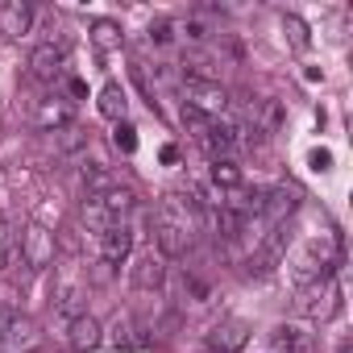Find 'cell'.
Instances as JSON below:
<instances>
[{"label": "cell", "mask_w": 353, "mask_h": 353, "mask_svg": "<svg viewBox=\"0 0 353 353\" xmlns=\"http://www.w3.org/2000/svg\"><path fill=\"white\" fill-rule=\"evenodd\" d=\"M179 100H183V108H192L200 117H212V121H225L233 112L229 92L212 75H183L179 79Z\"/></svg>", "instance_id": "6da1fadb"}, {"label": "cell", "mask_w": 353, "mask_h": 353, "mask_svg": "<svg viewBox=\"0 0 353 353\" xmlns=\"http://www.w3.org/2000/svg\"><path fill=\"white\" fill-rule=\"evenodd\" d=\"M295 312L312 324H328L341 316V279H316L295 291Z\"/></svg>", "instance_id": "7a4b0ae2"}, {"label": "cell", "mask_w": 353, "mask_h": 353, "mask_svg": "<svg viewBox=\"0 0 353 353\" xmlns=\"http://www.w3.org/2000/svg\"><path fill=\"white\" fill-rule=\"evenodd\" d=\"M291 233H295V221L266 229V233H262V241H258V250L250 254V270H254V274H274V270L283 266V258H287Z\"/></svg>", "instance_id": "3957f363"}, {"label": "cell", "mask_w": 353, "mask_h": 353, "mask_svg": "<svg viewBox=\"0 0 353 353\" xmlns=\"http://www.w3.org/2000/svg\"><path fill=\"white\" fill-rule=\"evenodd\" d=\"M299 204H303V192L295 183H274V188H262V212L258 216H262L266 229H274V225L295 221Z\"/></svg>", "instance_id": "277c9868"}, {"label": "cell", "mask_w": 353, "mask_h": 353, "mask_svg": "<svg viewBox=\"0 0 353 353\" xmlns=\"http://www.w3.org/2000/svg\"><path fill=\"white\" fill-rule=\"evenodd\" d=\"M30 75L38 79V83H59V79H67V42H42V46H34V54H30Z\"/></svg>", "instance_id": "5b68a950"}, {"label": "cell", "mask_w": 353, "mask_h": 353, "mask_svg": "<svg viewBox=\"0 0 353 353\" xmlns=\"http://www.w3.org/2000/svg\"><path fill=\"white\" fill-rule=\"evenodd\" d=\"M17 250H21V262L30 270H46L54 262V233L42 229V225H30L21 237H17Z\"/></svg>", "instance_id": "8992f818"}, {"label": "cell", "mask_w": 353, "mask_h": 353, "mask_svg": "<svg viewBox=\"0 0 353 353\" xmlns=\"http://www.w3.org/2000/svg\"><path fill=\"white\" fill-rule=\"evenodd\" d=\"M129 254H133V229H129V225H112V229L96 233V262L125 266Z\"/></svg>", "instance_id": "52a82bcc"}, {"label": "cell", "mask_w": 353, "mask_h": 353, "mask_svg": "<svg viewBox=\"0 0 353 353\" xmlns=\"http://www.w3.org/2000/svg\"><path fill=\"white\" fill-rule=\"evenodd\" d=\"M38 345H42V332L26 316H17L5 332H0V353H38Z\"/></svg>", "instance_id": "ba28073f"}, {"label": "cell", "mask_w": 353, "mask_h": 353, "mask_svg": "<svg viewBox=\"0 0 353 353\" xmlns=\"http://www.w3.org/2000/svg\"><path fill=\"white\" fill-rule=\"evenodd\" d=\"M133 287L145 291V295L166 287V258H162L158 250H150V254L137 258V266H133Z\"/></svg>", "instance_id": "9c48e42d"}, {"label": "cell", "mask_w": 353, "mask_h": 353, "mask_svg": "<svg viewBox=\"0 0 353 353\" xmlns=\"http://www.w3.org/2000/svg\"><path fill=\"white\" fill-rule=\"evenodd\" d=\"M104 328H100V320L96 316H88V312H79L75 320H67V345L75 349V353H88V349H96L104 336H100Z\"/></svg>", "instance_id": "30bf717a"}, {"label": "cell", "mask_w": 353, "mask_h": 353, "mask_svg": "<svg viewBox=\"0 0 353 353\" xmlns=\"http://www.w3.org/2000/svg\"><path fill=\"white\" fill-rule=\"evenodd\" d=\"M245 341H250V324H245V320H237V316L221 320V324L208 332V349H221V353H237Z\"/></svg>", "instance_id": "8fae6325"}, {"label": "cell", "mask_w": 353, "mask_h": 353, "mask_svg": "<svg viewBox=\"0 0 353 353\" xmlns=\"http://www.w3.org/2000/svg\"><path fill=\"white\" fill-rule=\"evenodd\" d=\"M270 345H274L279 353H312L316 332H307L303 324H279V328L270 332Z\"/></svg>", "instance_id": "7c38bea8"}, {"label": "cell", "mask_w": 353, "mask_h": 353, "mask_svg": "<svg viewBox=\"0 0 353 353\" xmlns=\"http://www.w3.org/2000/svg\"><path fill=\"white\" fill-rule=\"evenodd\" d=\"M96 108H100V117H104V121L121 125V121L129 117V96H125V88H121L117 79H108V83L100 88V96H96Z\"/></svg>", "instance_id": "4fadbf2b"}, {"label": "cell", "mask_w": 353, "mask_h": 353, "mask_svg": "<svg viewBox=\"0 0 353 353\" xmlns=\"http://www.w3.org/2000/svg\"><path fill=\"white\" fill-rule=\"evenodd\" d=\"M30 26H34V5H26V0H13L0 9V38H21L30 34Z\"/></svg>", "instance_id": "5bb4252c"}, {"label": "cell", "mask_w": 353, "mask_h": 353, "mask_svg": "<svg viewBox=\"0 0 353 353\" xmlns=\"http://www.w3.org/2000/svg\"><path fill=\"white\" fill-rule=\"evenodd\" d=\"M34 125H38V129H46V133H54V129L71 125V100H59V96L38 100V108H34Z\"/></svg>", "instance_id": "9a60e30c"}, {"label": "cell", "mask_w": 353, "mask_h": 353, "mask_svg": "<svg viewBox=\"0 0 353 353\" xmlns=\"http://www.w3.org/2000/svg\"><path fill=\"white\" fill-rule=\"evenodd\" d=\"M112 345L125 349V353H141V349H150V332H145V324H137V320H121Z\"/></svg>", "instance_id": "2e32d148"}, {"label": "cell", "mask_w": 353, "mask_h": 353, "mask_svg": "<svg viewBox=\"0 0 353 353\" xmlns=\"http://www.w3.org/2000/svg\"><path fill=\"white\" fill-rule=\"evenodd\" d=\"M208 183H212V188H221V192H233V188H241V183H245V170L237 166V158L212 162V166H208Z\"/></svg>", "instance_id": "e0dca14e"}, {"label": "cell", "mask_w": 353, "mask_h": 353, "mask_svg": "<svg viewBox=\"0 0 353 353\" xmlns=\"http://www.w3.org/2000/svg\"><path fill=\"white\" fill-rule=\"evenodd\" d=\"M283 34H287V42H291L295 54H307V46H312V30H307V21H303L299 13H283Z\"/></svg>", "instance_id": "ac0fdd59"}, {"label": "cell", "mask_w": 353, "mask_h": 353, "mask_svg": "<svg viewBox=\"0 0 353 353\" xmlns=\"http://www.w3.org/2000/svg\"><path fill=\"white\" fill-rule=\"evenodd\" d=\"M54 150H59L63 158H75L79 150H88V129H79V125H63V129H54Z\"/></svg>", "instance_id": "d6986e66"}, {"label": "cell", "mask_w": 353, "mask_h": 353, "mask_svg": "<svg viewBox=\"0 0 353 353\" xmlns=\"http://www.w3.org/2000/svg\"><path fill=\"white\" fill-rule=\"evenodd\" d=\"M92 42H96L104 54L125 46V38H121V26H117V21H92Z\"/></svg>", "instance_id": "ffe728a7"}, {"label": "cell", "mask_w": 353, "mask_h": 353, "mask_svg": "<svg viewBox=\"0 0 353 353\" xmlns=\"http://www.w3.org/2000/svg\"><path fill=\"white\" fill-rule=\"evenodd\" d=\"M13 250H17V233L9 229V221L0 216V274L9 270V262H13Z\"/></svg>", "instance_id": "44dd1931"}, {"label": "cell", "mask_w": 353, "mask_h": 353, "mask_svg": "<svg viewBox=\"0 0 353 353\" xmlns=\"http://www.w3.org/2000/svg\"><path fill=\"white\" fill-rule=\"evenodd\" d=\"M112 145H117L121 154H133V150H137V129H133L129 121H121V125L112 129Z\"/></svg>", "instance_id": "7402d4cb"}, {"label": "cell", "mask_w": 353, "mask_h": 353, "mask_svg": "<svg viewBox=\"0 0 353 353\" xmlns=\"http://www.w3.org/2000/svg\"><path fill=\"white\" fill-rule=\"evenodd\" d=\"M179 30H183V38H192V42H204V38L212 34V26H208L204 17H188V21H183Z\"/></svg>", "instance_id": "603a6c76"}, {"label": "cell", "mask_w": 353, "mask_h": 353, "mask_svg": "<svg viewBox=\"0 0 353 353\" xmlns=\"http://www.w3.org/2000/svg\"><path fill=\"white\" fill-rule=\"evenodd\" d=\"M307 166H312V170H320V174H324V170H332V150L316 145V150L307 154Z\"/></svg>", "instance_id": "cb8c5ba5"}, {"label": "cell", "mask_w": 353, "mask_h": 353, "mask_svg": "<svg viewBox=\"0 0 353 353\" xmlns=\"http://www.w3.org/2000/svg\"><path fill=\"white\" fill-rule=\"evenodd\" d=\"M170 38H174V26H170V21H154V26H150V42H158V46H166Z\"/></svg>", "instance_id": "d4e9b609"}, {"label": "cell", "mask_w": 353, "mask_h": 353, "mask_svg": "<svg viewBox=\"0 0 353 353\" xmlns=\"http://www.w3.org/2000/svg\"><path fill=\"white\" fill-rule=\"evenodd\" d=\"M67 92H71L75 100H83V96H88V83H83L79 75H67Z\"/></svg>", "instance_id": "484cf974"}, {"label": "cell", "mask_w": 353, "mask_h": 353, "mask_svg": "<svg viewBox=\"0 0 353 353\" xmlns=\"http://www.w3.org/2000/svg\"><path fill=\"white\" fill-rule=\"evenodd\" d=\"M158 158H162V166H179V145H162Z\"/></svg>", "instance_id": "4316f807"}, {"label": "cell", "mask_w": 353, "mask_h": 353, "mask_svg": "<svg viewBox=\"0 0 353 353\" xmlns=\"http://www.w3.org/2000/svg\"><path fill=\"white\" fill-rule=\"evenodd\" d=\"M303 79H307V83H320V79H324V71H320V67H307V71H303Z\"/></svg>", "instance_id": "83f0119b"}, {"label": "cell", "mask_w": 353, "mask_h": 353, "mask_svg": "<svg viewBox=\"0 0 353 353\" xmlns=\"http://www.w3.org/2000/svg\"><path fill=\"white\" fill-rule=\"evenodd\" d=\"M208 353H221V349H208Z\"/></svg>", "instance_id": "f1b7e54d"}]
</instances>
